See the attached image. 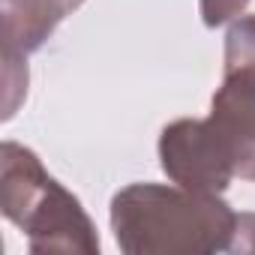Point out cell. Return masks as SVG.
Here are the masks:
<instances>
[{"mask_svg": "<svg viewBox=\"0 0 255 255\" xmlns=\"http://www.w3.org/2000/svg\"><path fill=\"white\" fill-rule=\"evenodd\" d=\"M162 171L195 192H222L234 177L255 183V15L225 36V72L204 120H174L159 135Z\"/></svg>", "mask_w": 255, "mask_h": 255, "instance_id": "6da1fadb", "label": "cell"}, {"mask_svg": "<svg viewBox=\"0 0 255 255\" xmlns=\"http://www.w3.org/2000/svg\"><path fill=\"white\" fill-rule=\"evenodd\" d=\"M111 231L126 255H204L231 249L237 213L216 192L132 183L111 198Z\"/></svg>", "mask_w": 255, "mask_h": 255, "instance_id": "7a4b0ae2", "label": "cell"}, {"mask_svg": "<svg viewBox=\"0 0 255 255\" xmlns=\"http://www.w3.org/2000/svg\"><path fill=\"white\" fill-rule=\"evenodd\" d=\"M0 207L27 234L30 252H99V234L81 201L42 168L33 150L15 141L0 150Z\"/></svg>", "mask_w": 255, "mask_h": 255, "instance_id": "3957f363", "label": "cell"}, {"mask_svg": "<svg viewBox=\"0 0 255 255\" xmlns=\"http://www.w3.org/2000/svg\"><path fill=\"white\" fill-rule=\"evenodd\" d=\"M84 0H3V57L24 60Z\"/></svg>", "mask_w": 255, "mask_h": 255, "instance_id": "277c9868", "label": "cell"}, {"mask_svg": "<svg viewBox=\"0 0 255 255\" xmlns=\"http://www.w3.org/2000/svg\"><path fill=\"white\" fill-rule=\"evenodd\" d=\"M249 0H201V18L207 27H219L231 18H237L246 9Z\"/></svg>", "mask_w": 255, "mask_h": 255, "instance_id": "5b68a950", "label": "cell"}, {"mask_svg": "<svg viewBox=\"0 0 255 255\" xmlns=\"http://www.w3.org/2000/svg\"><path fill=\"white\" fill-rule=\"evenodd\" d=\"M228 252H255V213L237 216V231H234Z\"/></svg>", "mask_w": 255, "mask_h": 255, "instance_id": "8992f818", "label": "cell"}]
</instances>
